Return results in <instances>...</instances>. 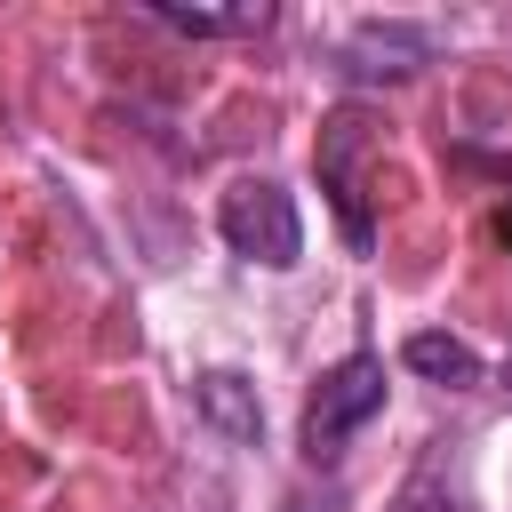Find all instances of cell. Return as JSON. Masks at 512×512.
Wrapping results in <instances>:
<instances>
[{"mask_svg":"<svg viewBox=\"0 0 512 512\" xmlns=\"http://www.w3.org/2000/svg\"><path fill=\"white\" fill-rule=\"evenodd\" d=\"M216 232L232 240V256L264 264V272H288L304 256V216L296 200L272 184V176H240L224 200H216Z\"/></svg>","mask_w":512,"mask_h":512,"instance_id":"1","label":"cell"},{"mask_svg":"<svg viewBox=\"0 0 512 512\" xmlns=\"http://www.w3.org/2000/svg\"><path fill=\"white\" fill-rule=\"evenodd\" d=\"M376 408H384V360H376V352L336 360V368L312 384V400H304V456H312V464H336L344 440H352Z\"/></svg>","mask_w":512,"mask_h":512,"instance_id":"2","label":"cell"},{"mask_svg":"<svg viewBox=\"0 0 512 512\" xmlns=\"http://www.w3.org/2000/svg\"><path fill=\"white\" fill-rule=\"evenodd\" d=\"M368 144H376V128H368L360 104L328 112V120H320V144H312V160H320V192L336 200V224H344L352 248L376 240V224H368V192H360V152H368Z\"/></svg>","mask_w":512,"mask_h":512,"instance_id":"3","label":"cell"},{"mask_svg":"<svg viewBox=\"0 0 512 512\" xmlns=\"http://www.w3.org/2000/svg\"><path fill=\"white\" fill-rule=\"evenodd\" d=\"M440 56L432 24H360L344 40V80H416Z\"/></svg>","mask_w":512,"mask_h":512,"instance_id":"4","label":"cell"},{"mask_svg":"<svg viewBox=\"0 0 512 512\" xmlns=\"http://www.w3.org/2000/svg\"><path fill=\"white\" fill-rule=\"evenodd\" d=\"M192 408H200L224 440H240V448L264 440V400H256V384H248L240 368H208V376L192 384Z\"/></svg>","mask_w":512,"mask_h":512,"instance_id":"5","label":"cell"},{"mask_svg":"<svg viewBox=\"0 0 512 512\" xmlns=\"http://www.w3.org/2000/svg\"><path fill=\"white\" fill-rule=\"evenodd\" d=\"M400 360H408L424 384H448V392H472V384H480V352H472L464 336H448V328H416V336L400 344Z\"/></svg>","mask_w":512,"mask_h":512,"instance_id":"6","label":"cell"},{"mask_svg":"<svg viewBox=\"0 0 512 512\" xmlns=\"http://www.w3.org/2000/svg\"><path fill=\"white\" fill-rule=\"evenodd\" d=\"M152 24H168V32H192V40H224V32H264L272 24V8H176V0H152L144 8Z\"/></svg>","mask_w":512,"mask_h":512,"instance_id":"7","label":"cell"},{"mask_svg":"<svg viewBox=\"0 0 512 512\" xmlns=\"http://www.w3.org/2000/svg\"><path fill=\"white\" fill-rule=\"evenodd\" d=\"M504 392H512V360H504Z\"/></svg>","mask_w":512,"mask_h":512,"instance_id":"8","label":"cell"}]
</instances>
